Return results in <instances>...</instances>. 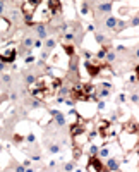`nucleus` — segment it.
<instances>
[{"label":"nucleus","instance_id":"15","mask_svg":"<svg viewBox=\"0 0 139 172\" xmlns=\"http://www.w3.org/2000/svg\"><path fill=\"white\" fill-rule=\"evenodd\" d=\"M131 26H139V16L132 17V21H131Z\"/></svg>","mask_w":139,"mask_h":172},{"label":"nucleus","instance_id":"23","mask_svg":"<svg viewBox=\"0 0 139 172\" xmlns=\"http://www.w3.org/2000/svg\"><path fill=\"white\" fill-rule=\"evenodd\" d=\"M136 59H139V47L136 48Z\"/></svg>","mask_w":139,"mask_h":172},{"label":"nucleus","instance_id":"17","mask_svg":"<svg viewBox=\"0 0 139 172\" xmlns=\"http://www.w3.org/2000/svg\"><path fill=\"white\" fill-rule=\"evenodd\" d=\"M72 167H74V162H70V164H67V165H65V170H69V172H70V170H72Z\"/></svg>","mask_w":139,"mask_h":172},{"label":"nucleus","instance_id":"21","mask_svg":"<svg viewBox=\"0 0 139 172\" xmlns=\"http://www.w3.org/2000/svg\"><path fill=\"white\" fill-rule=\"evenodd\" d=\"M28 139H29V143H33V141H34V136L29 134V136H28Z\"/></svg>","mask_w":139,"mask_h":172},{"label":"nucleus","instance_id":"19","mask_svg":"<svg viewBox=\"0 0 139 172\" xmlns=\"http://www.w3.org/2000/svg\"><path fill=\"white\" fill-rule=\"evenodd\" d=\"M136 79H137V81H139V66H137V67H136Z\"/></svg>","mask_w":139,"mask_h":172},{"label":"nucleus","instance_id":"6","mask_svg":"<svg viewBox=\"0 0 139 172\" xmlns=\"http://www.w3.org/2000/svg\"><path fill=\"white\" fill-rule=\"evenodd\" d=\"M84 131H86V129H84V126H83V124H79V122H76L72 127H70V134H72V136H77L79 133L83 134Z\"/></svg>","mask_w":139,"mask_h":172},{"label":"nucleus","instance_id":"12","mask_svg":"<svg viewBox=\"0 0 139 172\" xmlns=\"http://www.w3.org/2000/svg\"><path fill=\"white\" fill-rule=\"evenodd\" d=\"M64 50H65V53H69L70 57H74L72 53H74V48H72V45H64Z\"/></svg>","mask_w":139,"mask_h":172},{"label":"nucleus","instance_id":"24","mask_svg":"<svg viewBox=\"0 0 139 172\" xmlns=\"http://www.w3.org/2000/svg\"><path fill=\"white\" fill-rule=\"evenodd\" d=\"M0 150H2V146H0Z\"/></svg>","mask_w":139,"mask_h":172},{"label":"nucleus","instance_id":"11","mask_svg":"<svg viewBox=\"0 0 139 172\" xmlns=\"http://www.w3.org/2000/svg\"><path fill=\"white\" fill-rule=\"evenodd\" d=\"M22 45H24V48H29V47H33V40H31V38H24V40H22Z\"/></svg>","mask_w":139,"mask_h":172},{"label":"nucleus","instance_id":"13","mask_svg":"<svg viewBox=\"0 0 139 172\" xmlns=\"http://www.w3.org/2000/svg\"><path fill=\"white\" fill-rule=\"evenodd\" d=\"M105 59L108 60V62H114V60H115V53H114V52H108V53L105 55Z\"/></svg>","mask_w":139,"mask_h":172},{"label":"nucleus","instance_id":"18","mask_svg":"<svg viewBox=\"0 0 139 172\" xmlns=\"http://www.w3.org/2000/svg\"><path fill=\"white\" fill-rule=\"evenodd\" d=\"M5 66H7V64H4V62H0V72H2V71H4V69H5Z\"/></svg>","mask_w":139,"mask_h":172},{"label":"nucleus","instance_id":"1","mask_svg":"<svg viewBox=\"0 0 139 172\" xmlns=\"http://www.w3.org/2000/svg\"><path fill=\"white\" fill-rule=\"evenodd\" d=\"M88 169L93 172H106V167L100 162V158L96 155H91L89 157V162H88Z\"/></svg>","mask_w":139,"mask_h":172},{"label":"nucleus","instance_id":"8","mask_svg":"<svg viewBox=\"0 0 139 172\" xmlns=\"http://www.w3.org/2000/svg\"><path fill=\"white\" fill-rule=\"evenodd\" d=\"M117 23H119V19H117V17H114V16H108V17H106V21H105L106 28H110V29H115Z\"/></svg>","mask_w":139,"mask_h":172},{"label":"nucleus","instance_id":"4","mask_svg":"<svg viewBox=\"0 0 139 172\" xmlns=\"http://www.w3.org/2000/svg\"><path fill=\"white\" fill-rule=\"evenodd\" d=\"M48 9H50L52 14H60V12H62L60 0H48Z\"/></svg>","mask_w":139,"mask_h":172},{"label":"nucleus","instance_id":"3","mask_svg":"<svg viewBox=\"0 0 139 172\" xmlns=\"http://www.w3.org/2000/svg\"><path fill=\"white\" fill-rule=\"evenodd\" d=\"M86 71L89 72V76H91V78H96V76L100 74V72H101V69L105 67V66H93L91 62H89V60H86Z\"/></svg>","mask_w":139,"mask_h":172},{"label":"nucleus","instance_id":"2","mask_svg":"<svg viewBox=\"0 0 139 172\" xmlns=\"http://www.w3.org/2000/svg\"><path fill=\"white\" fill-rule=\"evenodd\" d=\"M16 57H17V52H16V48H7L4 53H0V62L4 64H11L16 60Z\"/></svg>","mask_w":139,"mask_h":172},{"label":"nucleus","instance_id":"7","mask_svg":"<svg viewBox=\"0 0 139 172\" xmlns=\"http://www.w3.org/2000/svg\"><path fill=\"white\" fill-rule=\"evenodd\" d=\"M105 167H106V170H119V160L117 158H108Z\"/></svg>","mask_w":139,"mask_h":172},{"label":"nucleus","instance_id":"14","mask_svg":"<svg viewBox=\"0 0 139 172\" xmlns=\"http://www.w3.org/2000/svg\"><path fill=\"white\" fill-rule=\"evenodd\" d=\"M47 48L48 50L55 48V40H47Z\"/></svg>","mask_w":139,"mask_h":172},{"label":"nucleus","instance_id":"20","mask_svg":"<svg viewBox=\"0 0 139 172\" xmlns=\"http://www.w3.org/2000/svg\"><path fill=\"white\" fill-rule=\"evenodd\" d=\"M101 157H108V152H106V150H101Z\"/></svg>","mask_w":139,"mask_h":172},{"label":"nucleus","instance_id":"16","mask_svg":"<svg viewBox=\"0 0 139 172\" xmlns=\"http://www.w3.org/2000/svg\"><path fill=\"white\" fill-rule=\"evenodd\" d=\"M131 102H132V103H139V95L134 93V95L131 97Z\"/></svg>","mask_w":139,"mask_h":172},{"label":"nucleus","instance_id":"10","mask_svg":"<svg viewBox=\"0 0 139 172\" xmlns=\"http://www.w3.org/2000/svg\"><path fill=\"white\" fill-rule=\"evenodd\" d=\"M98 9L101 12H110V11H112V4H110V2H108V4H100Z\"/></svg>","mask_w":139,"mask_h":172},{"label":"nucleus","instance_id":"5","mask_svg":"<svg viewBox=\"0 0 139 172\" xmlns=\"http://www.w3.org/2000/svg\"><path fill=\"white\" fill-rule=\"evenodd\" d=\"M52 115H53L55 122H57V126H65V117H64V114H60L59 110H52Z\"/></svg>","mask_w":139,"mask_h":172},{"label":"nucleus","instance_id":"22","mask_svg":"<svg viewBox=\"0 0 139 172\" xmlns=\"http://www.w3.org/2000/svg\"><path fill=\"white\" fill-rule=\"evenodd\" d=\"M4 12V2H0V14Z\"/></svg>","mask_w":139,"mask_h":172},{"label":"nucleus","instance_id":"9","mask_svg":"<svg viewBox=\"0 0 139 172\" xmlns=\"http://www.w3.org/2000/svg\"><path fill=\"white\" fill-rule=\"evenodd\" d=\"M36 33H38V36H40V40H41V38H47V28H45L43 24H38Z\"/></svg>","mask_w":139,"mask_h":172}]
</instances>
